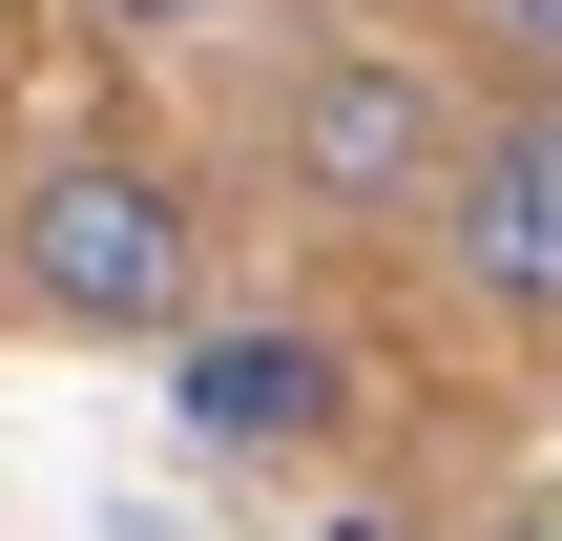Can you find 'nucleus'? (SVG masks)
<instances>
[{"mask_svg":"<svg viewBox=\"0 0 562 541\" xmlns=\"http://www.w3.org/2000/svg\"><path fill=\"white\" fill-rule=\"evenodd\" d=\"M271 167H292L334 229H438V188H459V104H438V63H396V42H334V63H292Z\"/></svg>","mask_w":562,"mask_h":541,"instance_id":"2","label":"nucleus"},{"mask_svg":"<svg viewBox=\"0 0 562 541\" xmlns=\"http://www.w3.org/2000/svg\"><path fill=\"white\" fill-rule=\"evenodd\" d=\"M459 21H480L501 63H562V0H459Z\"/></svg>","mask_w":562,"mask_h":541,"instance_id":"6","label":"nucleus"},{"mask_svg":"<svg viewBox=\"0 0 562 541\" xmlns=\"http://www.w3.org/2000/svg\"><path fill=\"white\" fill-rule=\"evenodd\" d=\"M167 417H188L209 459H313V438L355 417V354H334V334H209V313H188V334H167Z\"/></svg>","mask_w":562,"mask_h":541,"instance_id":"4","label":"nucleus"},{"mask_svg":"<svg viewBox=\"0 0 562 541\" xmlns=\"http://www.w3.org/2000/svg\"><path fill=\"white\" fill-rule=\"evenodd\" d=\"M104 42H209V21H250V0H83Z\"/></svg>","mask_w":562,"mask_h":541,"instance_id":"5","label":"nucleus"},{"mask_svg":"<svg viewBox=\"0 0 562 541\" xmlns=\"http://www.w3.org/2000/svg\"><path fill=\"white\" fill-rule=\"evenodd\" d=\"M438 271H459L480 313L562 334V83H542V104H501V125H459V188H438Z\"/></svg>","mask_w":562,"mask_h":541,"instance_id":"3","label":"nucleus"},{"mask_svg":"<svg viewBox=\"0 0 562 541\" xmlns=\"http://www.w3.org/2000/svg\"><path fill=\"white\" fill-rule=\"evenodd\" d=\"M501 541H562V521H501Z\"/></svg>","mask_w":562,"mask_h":541,"instance_id":"7","label":"nucleus"},{"mask_svg":"<svg viewBox=\"0 0 562 541\" xmlns=\"http://www.w3.org/2000/svg\"><path fill=\"white\" fill-rule=\"evenodd\" d=\"M0 292L42 334H188L209 313V208L146 146H42L0 188Z\"/></svg>","mask_w":562,"mask_h":541,"instance_id":"1","label":"nucleus"}]
</instances>
